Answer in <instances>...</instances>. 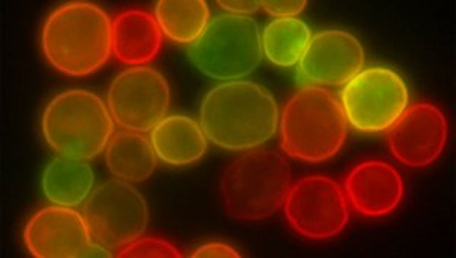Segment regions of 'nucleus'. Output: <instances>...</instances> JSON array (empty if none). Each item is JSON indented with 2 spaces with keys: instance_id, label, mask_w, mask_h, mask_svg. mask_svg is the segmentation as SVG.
I'll list each match as a JSON object with an SVG mask.
<instances>
[{
  "instance_id": "nucleus-1",
  "label": "nucleus",
  "mask_w": 456,
  "mask_h": 258,
  "mask_svg": "<svg viewBox=\"0 0 456 258\" xmlns=\"http://www.w3.org/2000/svg\"><path fill=\"white\" fill-rule=\"evenodd\" d=\"M201 128L227 150L256 149L274 137L279 107L273 94L251 81H228L208 92L201 105Z\"/></svg>"
},
{
  "instance_id": "nucleus-2",
  "label": "nucleus",
  "mask_w": 456,
  "mask_h": 258,
  "mask_svg": "<svg viewBox=\"0 0 456 258\" xmlns=\"http://www.w3.org/2000/svg\"><path fill=\"white\" fill-rule=\"evenodd\" d=\"M47 61L68 77H87L113 53V20L90 2H70L47 17L42 31Z\"/></svg>"
},
{
  "instance_id": "nucleus-3",
  "label": "nucleus",
  "mask_w": 456,
  "mask_h": 258,
  "mask_svg": "<svg viewBox=\"0 0 456 258\" xmlns=\"http://www.w3.org/2000/svg\"><path fill=\"white\" fill-rule=\"evenodd\" d=\"M347 139V119L329 90L301 87L281 116V143L286 154L307 163L330 160Z\"/></svg>"
},
{
  "instance_id": "nucleus-4",
  "label": "nucleus",
  "mask_w": 456,
  "mask_h": 258,
  "mask_svg": "<svg viewBox=\"0 0 456 258\" xmlns=\"http://www.w3.org/2000/svg\"><path fill=\"white\" fill-rule=\"evenodd\" d=\"M292 184V171L283 155L256 149L228 165L221 180L224 206L238 221H262L283 206Z\"/></svg>"
},
{
  "instance_id": "nucleus-5",
  "label": "nucleus",
  "mask_w": 456,
  "mask_h": 258,
  "mask_svg": "<svg viewBox=\"0 0 456 258\" xmlns=\"http://www.w3.org/2000/svg\"><path fill=\"white\" fill-rule=\"evenodd\" d=\"M43 137L60 157L92 160L113 135L110 109L98 94L70 88L49 102L42 119Z\"/></svg>"
},
{
  "instance_id": "nucleus-6",
  "label": "nucleus",
  "mask_w": 456,
  "mask_h": 258,
  "mask_svg": "<svg viewBox=\"0 0 456 258\" xmlns=\"http://www.w3.org/2000/svg\"><path fill=\"white\" fill-rule=\"evenodd\" d=\"M262 36L255 19L236 14L208 21L189 57L200 72L216 81H238L248 77L262 61Z\"/></svg>"
},
{
  "instance_id": "nucleus-7",
  "label": "nucleus",
  "mask_w": 456,
  "mask_h": 258,
  "mask_svg": "<svg viewBox=\"0 0 456 258\" xmlns=\"http://www.w3.org/2000/svg\"><path fill=\"white\" fill-rule=\"evenodd\" d=\"M92 242L118 251L143 236L150 223L145 198L130 182L110 180L96 187L83 212Z\"/></svg>"
},
{
  "instance_id": "nucleus-8",
  "label": "nucleus",
  "mask_w": 456,
  "mask_h": 258,
  "mask_svg": "<svg viewBox=\"0 0 456 258\" xmlns=\"http://www.w3.org/2000/svg\"><path fill=\"white\" fill-rule=\"evenodd\" d=\"M410 93L403 77L393 69H365L341 92V107L347 122L361 133H382L408 109Z\"/></svg>"
},
{
  "instance_id": "nucleus-9",
  "label": "nucleus",
  "mask_w": 456,
  "mask_h": 258,
  "mask_svg": "<svg viewBox=\"0 0 456 258\" xmlns=\"http://www.w3.org/2000/svg\"><path fill=\"white\" fill-rule=\"evenodd\" d=\"M285 216L294 231L309 240H326L347 227L348 202L337 181L307 175L290 186L283 202Z\"/></svg>"
},
{
  "instance_id": "nucleus-10",
  "label": "nucleus",
  "mask_w": 456,
  "mask_h": 258,
  "mask_svg": "<svg viewBox=\"0 0 456 258\" xmlns=\"http://www.w3.org/2000/svg\"><path fill=\"white\" fill-rule=\"evenodd\" d=\"M171 90L156 69L135 66L119 73L109 90L114 122L134 133H148L167 117Z\"/></svg>"
},
{
  "instance_id": "nucleus-11",
  "label": "nucleus",
  "mask_w": 456,
  "mask_h": 258,
  "mask_svg": "<svg viewBox=\"0 0 456 258\" xmlns=\"http://www.w3.org/2000/svg\"><path fill=\"white\" fill-rule=\"evenodd\" d=\"M23 240L37 258L111 257L92 242L87 223L72 206H45L28 221Z\"/></svg>"
},
{
  "instance_id": "nucleus-12",
  "label": "nucleus",
  "mask_w": 456,
  "mask_h": 258,
  "mask_svg": "<svg viewBox=\"0 0 456 258\" xmlns=\"http://www.w3.org/2000/svg\"><path fill=\"white\" fill-rule=\"evenodd\" d=\"M449 139L446 116L432 103H414L406 109L388 133L389 149L410 167H426L443 154Z\"/></svg>"
},
{
  "instance_id": "nucleus-13",
  "label": "nucleus",
  "mask_w": 456,
  "mask_h": 258,
  "mask_svg": "<svg viewBox=\"0 0 456 258\" xmlns=\"http://www.w3.org/2000/svg\"><path fill=\"white\" fill-rule=\"evenodd\" d=\"M363 68V49L350 32L322 31L307 44L298 61V77L309 85L338 87L352 81Z\"/></svg>"
},
{
  "instance_id": "nucleus-14",
  "label": "nucleus",
  "mask_w": 456,
  "mask_h": 258,
  "mask_svg": "<svg viewBox=\"0 0 456 258\" xmlns=\"http://www.w3.org/2000/svg\"><path fill=\"white\" fill-rule=\"evenodd\" d=\"M346 193L359 214L387 216L395 212L403 199V178L389 163L362 161L346 178Z\"/></svg>"
},
{
  "instance_id": "nucleus-15",
  "label": "nucleus",
  "mask_w": 456,
  "mask_h": 258,
  "mask_svg": "<svg viewBox=\"0 0 456 258\" xmlns=\"http://www.w3.org/2000/svg\"><path fill=\"white\" fill-rule=\"evenodd\" d=\"M160 26L145 11H125L113 20V53L128 66H143L161 47Z\"/></svg>"
},
{
  "instance_id": "nucleus-16",
  "label": "nucleus",
  "mask_w": 456,
  "mask_h": 258,
  "mask_svg": "<svg viewBox=\"0 0 456 258\" xmlns=\"http://www.w3.org/2000/svg\"><path fill=\"white\" fill-rule=\"evenodd\" d=\"M151 145L167 165H189L206 154L208 137L195 120L174 114L151 131Z\"/></svg>"
},
{
  "instance_id": "nucleus-17",
  "label": "nucleus",
  "mask_w": 456,
  "mask_h": 258,
  "mask_svg": "<svg viewBox=\"0 0 456 258\" xmlns=\"http://www.w3.org/2000/svg\"><path fill=\"white\" fill-rule=\"evenodd\" d=\"M105 163L116 178L143 182L156 171V150L145 135L120 131L110 139Z\"/></svg>"
},
{
  "instance_id": "nucleus-18",
  "label": "nucleus",
  "mask_w": 456,
  "mask_h": 258,
  "mask_svg": "<svg viewBox=\"0 0 456 258\" xmlns=\"http://www.w3.org/2000/svg\"><path fill=\"white\" fill-rule=\"evenodd\" d=\"M42 186L46 199L55 206H77L94 190V173L84 160L58 157L47 165Z\"/></svg>"
},
{
  "instance_id": "nucleus-19",
  "label": "nucleus",
  "mask_w": 456,
  "mask_h": 258,
  "mask_svg": "<svg viewBox=\"0 0 456 258\" xmlns=\"http://www.w3.org/2000/svg\"><path fill=\"white\" fill-rule=\"evenodd\" d=\"M210 10L204 0H160L156 20L161 32L180 44H193L208 28Z\"/></svg>"
},
{
  "instance_id": "nucleus-20",
  "label": "nucleus",
  "mask_w": 456,
  "mask_h": 258,
  "mask_svg": "<svg viewBox=\"0 0 456 258\" xmlns=\"http://www.w3.org/2000/svg\"><path fill=\"white\" fill-rule=\"evenodd\" d=\"M312 40L311 29L296 17L275 19L262 34V51L274 66L294 68Z\"/></svg>"
},
{
  "instance_id": "nucleus-21",
  "label": "nucleus",
  "mask_w": 456,
  "mask_h": 258,
  "mask_svg": "<svg viewBox=\"0 0 456 258\" xmlns=\"http://www.w3.org/2000/svg\"><path fill=\"white\" fill-rule=\"evenodd\" d=\"M116 257L119 258H180L183 254L172 245L161 238H137L125 248L120 249Z\"/></svg>"
},
{
  "instance_id": "nucleus-22",
  "label": "nucleus",
  "mask_w": 456,
  "mask_h": 258,
  "mask_svg": "<svg viewBox=\"0 0 456 258\" xmlns=\"http://www.w3.org/2000/svg\"><path fill=\"white\" fill-rule=\"evenodd\" d=\"M306 0H268L262 2L265 11L277 19H286L300 14L306 8Z\"/></svg>"
},
{
  "instance_id": "nucleus-23",
  "label": "nucleus",
  "mask_w": 456,
  "mask_h": 258,
  "mask_svg": "<svg viewBox=\"0 0 456 258\" xmlns=\"http://www.w3.org/2000/svg\"><path fill=\"white\" fill-rule=\"evenodd\" d=\"M193 258H239L240 254L236 249L224 243H208L198 248L192 254Z\"/></svg>"
},
{
  "instance_id": "nucleus-24",
  "label": "nucleus",
  "mask_w": 456,
  "mask_h": 258,
  "mask_svg": "<svg viewBox=\"0 0 456 258\" xmlns=\"http://www.w3.org/2000/svg\"><path fill=\"white\" fill-rule=\"evenodd\" d=\"M218 5L224 10L233 12L236 16L242 14H253L256 11H259L262 2L259 0H219Z\"/></svg>"
}]
</instances>
